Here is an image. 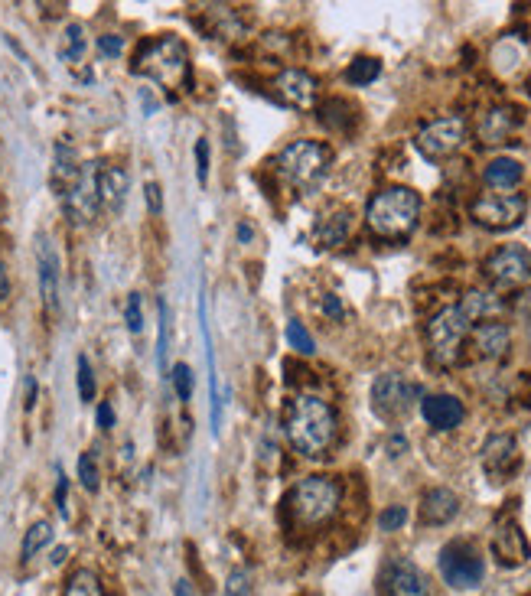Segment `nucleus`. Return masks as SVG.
Instances as JSON below:
<instances>
[{
	"label": "nucleus",
	"mask_w": 531,
	"mask_h": 596,
	"mask_svg": "<svg viewBox=\"0 0 531 596\" xmlns=\"http://www.w3.org/2000/svg\"><path fill=\"white\" fill-rule=\"evenodd\" d=\"M343 502V489L330 476H303L294 483V489L287 492V515L294 518V525L300 528H320L339 512Z\"/></svg>",
	"instance_id": "obj_3"
},
{
	"label": "nucleus",
	"mask_w": 531,
	"mask_h": 596,
	"mask_svg": "<svg viewBox=\"0 0 531 596\" xmlns=\"http://www.w3.org/2000/svg\"><path fill=\"white\" fill-rule=\"evenodd\" d=\"M62 561H66V548H56L53 551V564H62Z\"/></svg>",
	"instance_id": "obj_53"
},
{
	"label": "nucleus",
	"mask_w": 531,
	"mask_h": 596,
	"mask_svg": "<svg viewBox=\"0 0 531 596\" xmlns=\"http://www.w3.org/2000/svg\"><path fill=\"white\" fill-rule=\"evenodd\" d=\"M95 417H98V427H101V430H111V427H115V411H111L108 401L98 404V414H95Z\"/></svg>",
	"instance_id": "obj_45"
},
{
	"label": "nucleus",
	"mask_w": 531,
	"mask_h": 596,
	"mask_svg": "<svg viewBox=\"0 0 531 596\" xmlns=\"http://www.w3.org/2000/svg\"><path fill=\"white\" fill-rule=\"evenodd\" d=\"M404 447H408V440H404L401 434H395V437L388 440V450H395L391 456H401V450H404Z\"/></svg>",
	"instance_id": "obj_48"
},
{
	"label": "nucleus",
	"mask_w": 531,
	"mask_h": 596,
	"mask_svg": "<svg viewBox=\"0 0 531 596\" xmlns=\"http://www.w3.org/2000/svg\"><path fill=\"white\" fill-rule=\"evenodd\" d=\"M417 398H421V385L408 382V378L398 372L378 375L372 385V408L382 421H401L404 414H411Z\"/></svg>",
	"instance_id": "obj_8"
},
{
	"label": "nucleus",
	"mask_w": 531,
	"mask_h": 596,
	"mask_svg": "<svg viewBox=\"0 0 531 596\" xmlns=\"http://www.w3.org/2000/svg\"><path fill=\"white\" fill-rule=\"evenodd\" d=\"M144 199H147V209L154 215L163 212V189H160V183H147L144 186Z\"/></svg>",
	"instance_id": "obj_43"
},
{
	"label": "nucleus",
	"mask_w": 531,
	"mask_h": 596,
	"mask_svg": "<svg viewBox=\"0 0 531 596\" xmlns=\"http://www.w3.org/2000/svg\"><path fill=\"white\" fill-rule=\"evenodd\" d=\"M85 27L82 23H69L66 33H62V46H59V59L62 62H79L85 56Z\"/></svg>",
	"instance_id": "obj_30"
},
{
	"label": "nucleus",
	"mask_w": 531,
	"mask_h": 596,
	"mask_svg": "<svg viewBox=\"0 0 531 596\" xmlns=\"http://www.w3.org/2000/svg\"><path fill=\"white\" fill-rule=\"evenodd\" d=\"M525 212H528V199L522 193H489L473 199L470 219L489 228V232H505V228H515L522 222Z\"/></svg>",
	"instance_id": "obj_9"
},
{
	"label": "nucleus",
	"mask_w": 531,
	"mask_h": 596,
	"mask_svg": "<svg viewBox=\"0 0 531 596\" xmlns=\"http://www.w3.org/2000/svg\"><path fill=\"white\" fill-rule=\"evenodd\" d=\"M170 375H173L176 398H180V401H189V398H193V369H189L186 362H176Z\"/></svg>",
	"instance_id": "obj_35"
},
{
	"label": "nucleus",
	"mask_w": 531,
	"mask_h": 596,
	"mask_svg": "<svg viewBox=\"0 0 531 596\" xmlns=\"http://www.w3.org/2000/svg\"><path fill=\"white\" fill-rule=\"evenodd\" d=\"M193 154H196V180L206 186L209 183V141L206 137H199Z\"/></svg>",
	"instance_id": "obj_41"
},
{
	"label": "nucleus",
	"mask_w": 531,
	"mask_h": 596,
	"mask_svg": "<svg viewBox=\"0 0 531 596\" xmlns=\"http://www.w3.org/2000/svg\"><path fill=\"white\" fill-rule=\"evenodd\" d=\"M460 515V496L447 486H434L421 499V522L424 525H447Z\"/></svg>",
	"instance_id": "obj_22"
},
{
	"label": "nucleus",
	"mask_w": 531,
	"mask_h": 596,
	"mask_svg": "<svg viewBox=\"0 0 531 596\" xmlns=\"http://www.w3.org/2000/svg\"><path fill=\"white\" fill-rule=\"evenodd\" d=\"M95 372H92V362L79 355V398L82 401H95Z\"/></svg>",
	"instance_id": "obj_36"
},
{
	"label": "nucleus",
	"mask_w": 531,
	"mask_h": 596,
	"mask_svg": "<svg viewBox=\"0 0 531 596\" xmlns=\"http://www.w3.org/2000/svg\"><path fill=\"white\" fill-rule=\"evenodd\" d=\"M124 323L137 336L144 329V310H141V294H131L128 303H124Z\"/></svg>",
	"instance_id": "obj_39"
},
{
	"label": "nucleus",
	"mask_w": 531,
	"mask_h": 596,
	"mask_svg": "<svg viewBox=\"0 0 531 596\" xmlns=\"http://www.w3.org/2000/svg\"><path fill=\"white\" fill-rule=\"evenodd\" d=\"M10 297V274H7V264L0 261V300Z\"/></svg>",
	"instance_id": "obj_46"
},
{
	"label": "nucleus",
	"mask_w": 531,
	"mask_h": 596,
	"mask_svg": "<svg viewBox=\"0 0 531 596\" xmlns=\"http://www.w3.org/2000/svg\"><path fill=\"white\" fill-rule=\"evenodd\" d=\"M440 577L450 590H476L486 577V561L470 541H450L440 551Z\"/></svg>",
	"instance_id": "obj_7"
},
{
	"label": "nucleus",
	"mask_w": 531,
	"mask_h": 596,
	"mask_svg": "<svg viewBox=\"0 0 531 596\" xmlns=\"http://www.w3.org/2000/svg\"><path fill=\"white\" fill-rule=\"evenodd\" d=\"M49 541H53V525L49 522H36L30 525V531L23 535V548H20V557L23 561H33L36 554L43 548H49Z\"/></svg>",
	"instance_id": "obj_31"
},
{
	"label": "nucleus",
	"mask_w": 531,
	"mask_h": 596,
	"mask_svg": "<svg viewBox=\"0 0 531 596\" xmlns=\"http://www.w3.org/2000/svg\"><path fill=\"white\" fill-rule=\"evenodd\" d=\"M421 414L434 430H457L466 417V408L463 401L453 395H427L421 401Z\"/></svg>",
	"instance_id": "obj_21"
},
{
	"label": "nucleus",
	"mask_w": 531,
	"mask_h": 596,
	"mask_svg": "<svg viewBox=\"0 0 531 596\" xmlns=\"http://www.w3.org/2000/svg\"><path fill=\"white\" fill-rule=\"evenodd\" d=\"M274 92L294 111H310L316 105V79L303 69H284L274 79Z\"/></svg>",
	"instance_id": "obj_18"
},
{
	"label": "nucleus",
	"mask_w": 531,
	"mask_h": 596,
	"mask_svg": "<svg viewBox=\"0 0 531 596\" xmlns=\"http://www.w3.org/2000/svg\"><path fill=\"white\" fill-rule=\"evenodd\" d=\"M36 271H40V297H43V307L49 316H56L59 313V271H62V264H59V255H56V248L53 242H49L46 235L36 238Z\"/></svg>",
	"instance_id": "obj_16"
},
{
	"label": "nucleus",
	"mask_w": 531,
	"mask_h": 596,
	"mask_svg": "<svg viewBox=\"0 0 531 596\" xmlns=\"http://www.w3.org/2000/svg\"><path fill=\"white\" fill-rule=\"evenodd\" d=\"M98 193H101V206L118 212L124 206V196H128V173L121 167H105L98 180Z\"/></svg>",
	"instance_id": "obj_26"
},
{
	"label": "nucleus",
	"mask_w": 531,
	"mask_h": 596,
	"mask_svg": "<svg viewBox=\"0 0 531 596\" xmlns=\"http://www.w3.org/2000/svg\"><path fill=\"white\" fill-rule=\"evenodd\" d=\"M421 219V196L408 186H385L369 199L365 225L385 242H404Z\"/></svg>",
	"instance_id": "obj_2"
},
{
	"label": "nucleus",
	"mask_w": 531,
	"mask_h": 596,
	"mask_svg": "<svg viewBox=\"0 0 531 596\" xmlns=\"http://www.w3.org/2000/svg\"><path fill=\"white\" fill-rule=\"evenodd\" d=\"M518 440L512 434H492L483 443V469L492 483H505L518 469Z\"/></svg>",
	"instance_id": "obj_15"
},
{
	"label": "nucleus",
	"mask_w": 531,
	"mask_h": 596,
	"mask_svg": "<svg viewBox=\"0 0 531 596\" xmlns=\"http://www.w3.org/2000/svg\"><path fill=\"white\" fill-rule=\"evenodd\" d=\"M134 72L147 75V79L160 82L163 88H189V53L186 43L176 40V36H157L141 46L134 62Z\"/></svg>",
	"instance_id": "obj_4"
},
{
	"label": "nucleus",
	"mask_w": 531,
	"mask_h": 596,
	"mask_svg": "<svg viewBox=\"0 0 531 596\" xmlns=\"http://www.w3.org/2000/svg\"><path fill=\"white\" fill-rule=\"evenodd\" d=\"M141 105H144V111H147V114H154V111H157V101H154V98H150L147 92L141 95Z\"/></svg>",
	"instance_id": "obj_52"
},
{
	"label": "nucleus",
	"mask_w": 531,
	"mask_h": 596,
	"mask_svg": "<svg viewBox=\"0 0 531 596\" xmlns=\"http://www.w3.org/2000/svg\"><path fill=\"white\" fill-rule=\"evenodd\" d=\"M518 124H522V114H518V108H512V105H496V108H489V111L483 114V118H479L476 137H479V144L496 147V144L509 141V137L518 131Z\"/></svg>",
	"instance_id": "obj_19"
},
{
	"label": "nucleus",
	"mask_w": 531,
	"mask_h": 596,
	"mask_svg": "<svg viewBox=\"0 0 531 596\" xmlns=\"http://www.w3.org/2000/svg\"><path fill=\"white\" fill-rule=\"evenodd\" d=\"M320 307H323V313L326 316H330V320H343V316H346V307H343V300H339L336 294H326L323 297V303H320Z\"/></svg>",
	"instance_id": "obj_44"
},
{
	"label": "nucleus",
	"mask_w": 531,
	"mask_h": 596,
	"mask_svg": "<svg viewBox=\"0 0 531 596\" xmlns=\"http://www.w3.org/2000/svg\"><path fill=\"white\" fill-rule=\"evenodd\" d=\"M36 404V378H27V408Z\"/></svg>",
	"instance_id": "obj_51"
},
{
	"label": "nucleus",
	"mask_w": 531,
	"mask_h": 596,
	"mask_svg": "<svg viewBox=\"0 0 531 596\" xmlns=\"http://www.w3.org/2000/svg\"><path fill=\"white\" fill-rule=\"evenodd\" d=\"M466 131H470V124H466L463 114H450V118H437L431 124H424L417 131L414 144L427 160H444L466 144Z\"/></svg>",
	"instance_id": "obj_10"
},
{
	"label": "nucleus",
	"mask_w": 531,
	"mask_h": 596,
	"mask_svg": "<svg viewBox=\"0 0 531 596\" xmlns=\"http://www.w3.org/2000/svg\"><path fill=\"white\" fill-rule=\"evenodd\" d=\"M157 313H160V323H157V369L167 372L170 369V307H167V300H157Z\"/></svg>",
	"instance_id": "obj_29"
},
{
	"label": "nucleus",
	"mask_w": 531,
	"mask_h": 596,
	"mask_svg": "<svg viewBox=\"0 0 531 596\" xmlns=\"http://www.w3.org/2000/svg\"><path fill=\"white\" fill-rule=\"evenodd\" d=\"M470 339H473V349L479 359H505V352L512 346V329L499 323V320H489V323H476L470 329Z\"/></svg>",
	"instance_id": "obj_20"
},
{
	"label": "nucleus",
	"mask_w": 531,
	"mask_h": 596,
	"mask_svg": "<svg viewBox=\"0 0 531 596\" xmlns=\"http://www.w3.org/2000/svg\"><path fill=\"white\" fill-rule=\"evenodd\" d=\"M287 342H290V349L300 352V355H313L316 352V342H313V336L307 333V329H303L300 320L287 323Z\"/></svg>",
	"instance_id": "obj_34"
},
{
	"label": "nucleus",
	"mask_w": 531,
	"mask_h": 596,
	"mask_svg": "<svg viewBox=\"0 0 531 596\" xmlns=\"http://www.w3.org/2000/svg\"><path fill=\"white\" fill-rule=\"evenodd\" d=\"M330 160H333L330 147L303 137V141L287 144L281 154H277V176L294 189H310L323 180Z\"/></svg>",
	"instance_id": "obj_5"
},
{
	"label": "nucleus",
	"mask_w": 531,
	"mask_h": 596,
	"mask_svg": "<svg viewBox=\"0 0 531 596\" xmlns=\"http://www.w3.org/2000/svg\"><path fill=\"white\" fill-rule=\"evenodd\" d=\"M98 180H101V163H82L75 183L62 193V206H66V215L75 225H88L98 215L101 209Z\"/></svg>",
	"instance_id": "obj_11"
},
{
	"label": "nucleus",
	"mask_w": 531,
	"mask_h": 596,
	"mask_svg": "<svg viewBox=\"0 0 531 596\" xmlns=\"http://www.w3.org/2000/svg\"><path fill=\"white\" fill-rule=\"evenodd\" d=\"M98 53L105 59H118L124 53V40H121V36H115V33L98 36Z\"/></svg>",
	"instance_id": "obj_42"
},
{
	"label": "nucleus",
	"mask_w": 531,
	"mask_h": 596,
	"mask_svg": "<svg viewBox=\"0 0 531 596\" xmlns=\"http://www.w3.org/2000/svg\"><path fill=\"white\" fill-rule=\"evenodd\" d=\"M284 434L300 456L307 460H320L333 450L339 437L336 411L320 395H297L290 398L284 411Z\"/></svg>",
	"instance_id": "obj_1"
},
{
	"label": "nucleus",
	"mask_w": 531,
	"mask_h": 596,
	"mask_svg": "<svg viewBox=\"0 0 531 596\" xmlns=\"http://www.w3.org/2000/svg\"><path fill=\"white\" fill-rule=\"evenodd\" d=\"M79 479L88 492L98 489V466H95V456L92 453H82L79 456Z\"/></svg>",
	"instance_id": "obj_40"
},
{
	"label": "nucleus",
	"mask_w": 531,
	"mask_h": 596,
	"mask_svg": "<svg viewBox=\"0 0 531 596\" xmlns=\"http://www.w3.org/2000/svg\"><path fill=\"white\" fill-rule=\"evenodd\" d=\"M225 596H251V574L242 567H235L229 577H225Z\"/></svg>",
	"instance_id": "obj_37"
},
{
	"label": "nucleus",
	"mask_w": 531,
	"mask_h": 596,
	"mask_svg": "<svg viewBox=\"0 0 531 596\" xmlns=\"http://www.w3.org/2000/svg\"><path fill=\"white\" fill-rule=\"evenodd\" d=\"M62 596H105V590H101V580L92 574V570H75V574L66 580Z\"/></svg>",
	"instance_id": "obj_33"
},
{
	"label": "nucleus",
	"mask_w": 531,
	"mask_h": 596,
	"mask_svg": "<svg viewBox=\"0 0 531 596\" xmlns=\"http://www.w3.org/2000/svg\"><path fill=\"white\" fill-rule=\"evenodd\" d=\"M522 176H525V167L512 157L489 160L486 170H483V180H486L489 189H515L518 183H522Z\"/></svg>",
	"instance_id": "obj_25"
},
{
	"label": "nucleus",
	"mask_w": 531,
	"mask_h": 596,
	"mask_svg": "<svg viewBox=\"0 0 531 596\" xmlns=\"http://www.w3.org/2000/svg\"><path fill=\"white\" fill-rule=\"evenodd\" d=\"M483 271L496 287H522L531 281V251L522 245H505L486 258Z\"/></svg>",
	"instance_id": "obj_12"
},
{
	"label": "nucleus",
	"mask_w": 531,
	"mask_h": 596,
	"mask_svg": "<svg viewBox=\"0 0 531 596\" xmlns=\"http://www.w3.org/2000/svg\"><path fill=\"white\" fill-rule=\"evenodd\" d=\"M56 502H59V512H62V515H69V509H66V476H59V489H56Z\"/></svg>",
	"instance_id": "obj_47"
},
{
	"label": "nucleus",
	"mask_w": 531,
	"mask_h": 596,
	"mask_svg": "<svg viewBox=\"0 0 531 596\" xmlns=\"http://www.w3.org/2000/svg\"><path fill=\"white\" fill-rule=\"evenodd\" d=\"M378 75H382V62L372 59V56H359L349 62L346 69V82L349 85H372Z\"/></svg>",
	"instance_id": "obj_32"
},
{
	"label": "nucleus",
	"mask_w": 531,
	"mask_h": 596,
	"mask_svg": "<svg viewBox=\"0 0 531 596\" xmlns=\"http://www.w3.org/2000/svg\"><path fill=\"white\" fill-rule=\"evenodd\" d=\"M79 170H82V163H79V157H75V147L59 141L56 144V160H53V183H56L59 193H66V189L75 183Z\"/></svg>",
	"instance_id": "obj_27"
},
{
	"label": "nucleus",
	"mask_w": 531,
	"mask_h": 596,
	"mask_svg": "<svg viewBox=\"0 0 531 596\" xmlns=\"http://www.w3.org/2000/svg\"><path fill=\"white\" fill-rule=\"evenodd\" d=\"M457 307L463 310V316L470 323H489L502 313V300L492 294V290H470Z\"/></svg>",
	"instance_id": "obj_24"
},
{
	"label": "nucleus",
	"mask_w": 531,
	"mask_h": 596,
	"mask_svg": "<svg viewBox=\"0 0 531 596\" xmlns=\"http://www.w3.org/2000/svg\"><path fill=\"white\" fill-rule=\"evenodd\" d=\"M323 124H326V128H330V131H339V134H349L352 131V124H356V118H359V114H356V105H349V101H343V98H333V101H326V105H323Z\"/></svg>",
	"instance_id": "obj_28"
},
{
	"label": "nucleus",
	"mask_w": 531,
	"mask_h": 596,
	"mask_svg": "<svg viewBox=\"0 0 531 596\" xmlns=\"http://www.w3.org/2000/svg\"><path fill=\"white\" fill-rule=\"evenodd\" d=\"M408 525V509L404 505H388V509L378 515V528L382 531H398Z\"/></svg>",
	"instance_id": "obj_38"
},
{
	"label": "nucleus",
	"mask_w": 531,
	"mask_h": 596,
	"mask_svg": "<svg viewBox=\"0 0 531 596\" xmlns=\"http://www.w3.org/2000/svg\"><path fill=\"white\" fill-rule=\"evenodd\" d=\"M352 232V212L349 209H333L316 222V242L323 248H339Z\"/></svg>",
	"instance_id": "obj_23"
},
{
	"label": "nucleus",
	"mask_w": 531,
	"mask_h": 596,
	"mask_svg": "<svg viewBox=\"0 0 531 596\" xmlns=\"http://www.w3.org/2000/svg\"><path fill=\"white\" fill-rule=\"evenodd\" d=\"M199 333L202 346H206V372H209V421L212 434H222V388H219V365H216V346H212L209 333V313H206V297L199 294Z\"/></svg>",
	"instance_id": "obj_17"
},
{
	"label": "nucleus",
	"mask_w": 531,
	"mask_h": 596,
	"mask_svg": "<svg viewBox=\"0 0 531 596\" xmlns=\"http://www.w3.org/2000/svg\"><path fill=\"white\" fill-rule=\"evenodd\" d=\"M251 238H255V232H251V225H248V222H242V225H238V242H242V245H248Z\"/></svg>",
	"instance_id": "obj_49"
},
{
	"label": "nucleus",
	"mask_w": 531,
	"mask_h": 596,
	"mask_svg": "<svg viewBox=\"0 0 531 596\" xmlns=\"http://www.w3.org/2000/svg\"><path fill=\"white\" fill-rule=\"evenodd\" d=\"M473 323L466 320L460 307H444L431 316L427 323V346H431V359L437 365H453L460 359V349L466 336H470Z\"/></svg>",
	"instance_id": "obj_6"
},
{
	"label": "nucleus",
	"mask_w": 531,
	"mask_h": 596,
	"mask_svg": "<svg viewBox=\"0 0 531 596\" xmlns=\"http://www.w3.org/2000/svg\"><path fill=\"white\" fill-rule=\"evenodd\" d=\"M173 596H196V593H193V587H189V580H176Z\"/></svg>",
	"instance_id": "obj_50"
},
{
	"label": "nucleus",
	"mask_w": 531,
	"mask_h": 596,
	"mask_svg": "<svg viewBox=\"0 0 531 596\" xmlns=\"http://www.w3.org/2000/svg\"><path fill=\"white\" fill-rule=\"evenodd\" d=\"M385 593L388 596H434L431 580L417 564H411L408 557H395V561L385 564Z\"/></svg>",
	"instance_id": "obj_13"
},
{
	"label": "nucleus",
	"mask_w": 531,
	"mask_h": 596,
	"mask_svg": "<svg viewBox=\"0 0 531 596\" xmlns=\"http://www.w3.org/2000/svg\"><path fill=\"white\" fill-rule=\"evenodd\" d=\"M492 557H496L502 567H522L531 557L525 531L515 518H502V522H496V528H492Z\"/></svg>",
	"instance_id": "obj_14"
}]
</instances>
